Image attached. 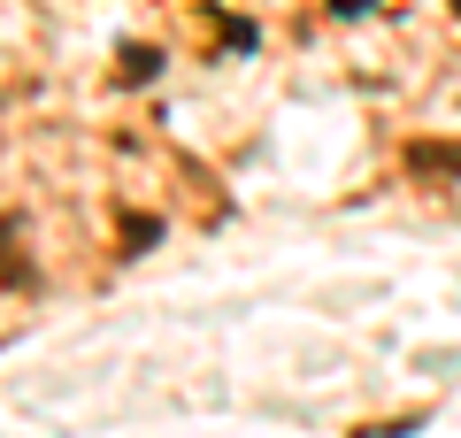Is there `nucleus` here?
I'll return each mask as SVG.
<instances>
[{
	"label": "nucleus",
	"mask_w": 461,
	"mask_h": 438,
	"mask_svg": "<svg viewBox=\"0 0 461 438\" xmlns=\"http://www.w3.org/2000/svg\"><path fill=\"white\" fill-rule=\"evenodd\" d=\"M408 169L415 178H461V146H408Z\"/></svg>",
	"instance_id": "obj_1"
},
{
	"label": "nucleus",
	"mask_w": 461,
	"mask_h": 438,
	"mask_svg": "<svg viewBox=\"0 0 461 438\" xmlns=\"http://www.w3.org/2000/svg\"><path fill=\"white\" fill-rule=\"evenodd\" d=\"M330 8H339V16H362V0H330Z\"/></svg>",
	"instance_id": "obj_2"
},
{
	"label": "nucleus",
	"mask_w": 461,
	"mask_h": 438,
	"mask_svg": "<svg viewBox=\"0 0 461 438\" xmlns=\"http://www.w3.org/2000/svg\"><path fill=\"white\" fill-rule=\"evenodd\" d=\"M454 8H461V0H454Z\"/></svg>",
	"instance_id": "obj_3"
}]
</instances>
